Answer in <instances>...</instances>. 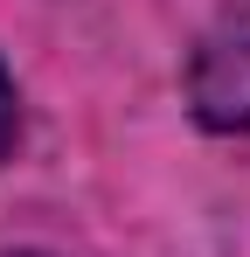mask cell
Segmentation results:
<instances>
[{"instance_id": "1", "label": "cell", "mask_w": 250, "mask_h": 257, "mask_svg": "<svg viewBox=\"0 0 250 257\" xmlns=\"http://www.w3.org/2000/svg\"><path fill=\"white\" fill-rule=\"evenodd\" d=\"M188 97L208 132H250V0H222L202 28Z\"/></svg>"}, {"instance_id": "2", "label": "cell", "mask_w": 250, "mask_h": 257, "mask_svg": "<svg viewBox=\"0 0 250 257\" xmlns=\"http://www.w3.org/2000/svg\"><path fill=\"white\" fill-rule=\"evenodd\" d=\"M14 132H21V104H14V84H7V70H0V160H7Z\"/></svg>"}]
</instances>
